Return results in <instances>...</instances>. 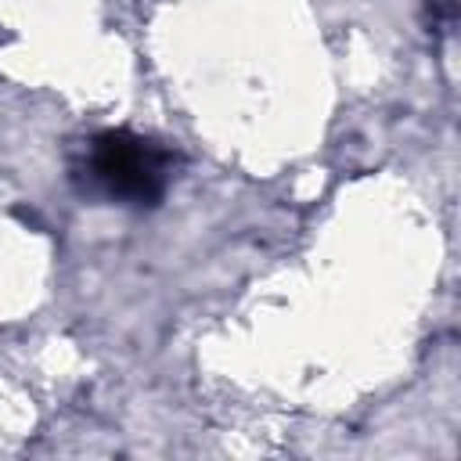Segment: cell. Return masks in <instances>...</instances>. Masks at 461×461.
Returning <instances> with one entry per match:
<instances>
[{"mask_svg":"<svg viewBox=\"0 0 461 461\" xmlns=\"http://www.w3.org/2000/svg\"><path fill=\"white\" fill-rule=\"evenodd\" d=\"M166 166H169L166 151H158L151 140L122 133V130L101 133L90 151V169H94L97 184L108 194L137 202V205H151L162 194Z\"/></svg>","mask_w":461,"mask_h":461,"instance_id":"1","label":"cell"}]
</instances>
